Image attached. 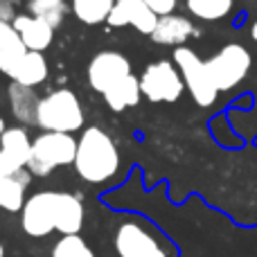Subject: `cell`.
I'll use <instances>...</instances> for the list:
<instances>
[{
	"mask_svg": "<svg viewBox=\"0 0 257 257\" xmlns=\"http://www.w3.org/2000/svg\"><path fill=\"white\" fill-rule=\"evenodd\" d=\"M7 106L12 117L16 120V124L21 126H36V108H39V95H36V88H30V86H23L18 81H9L7 86Z\"/></svg>",
	"mask_w": 257,
	"mask_h": 257,
	"instance_id": "obj_15",
	"label": "cell"
},
{
	"mask_svg": "<svg viewBox=\"0 0 257 257\" xmlns=\"http://www.w3.org/2000/svg\"><path fill=\"white\" fill-rule=\"evenodd\" d=\"M12 25L16 30V34L21 36L27 52H45L52 45L54 32H57L52 25H48L45 21L32 16V14H16Z\"/></svg>",
	"mask_w": 257,
	"mask_h": 257,
	"instance_id": "obj_13",
	"label": "cell"
},
{
	"mask_svg": "<svg viewBox=\"0 0 257 257\" xmlns=\"http://www.w3.org/2000/svg\"><path fill=\"white\" fill-rule=\"evenodd\" d=\"M205 68H208L214 88L219 93H228L248 77L253 68V57L241 43H228L205 61Z\"/></svg>",
	"mask_w": 257,
	"mask_h": 257,
	"instance_id": "obj_5",
	"label": "cell"
},
{
	"mask_svg": "<svg viewBox=\"0 0 257 257\" xmlns=\"http://www.w3.org/2000/svg\"><path fill=\"white\" fill-rule=\"evenodd\" d=\"M199 36V30L187 16L181 14H169V16H160L156 23V30L151 32L149 39L158 45H172V48H181L187 43V39Z\"/></svg>",
	"mask_w": 257,
	"mask_h": 257,
	"instance_id": "obj_14",
	"label": "cell"
},
{
	"mask_svg": "<svg viewBox=\"0 0 257 257\" xmlns=\"http://www.w3.org/2000/svg\"><path fill=\"white\" fill-rule=\"evenodd\" d=\"M106 23L111 27L131 25L133 30H138L140 34L151 36V32L156 30V23H158V16H156L142 0H115Z\"/></svg>",
	"mask_w": 257,
	"mask_h": 257,
	"instance_id": "obj_11",
	"label": "cell"
},
{
	"mask_svg": "<svg viewBox=\"0 0 257 257\" xmlns=\"http://www.w3.org/2000/svg\"><path fill=\"white\" fill-rule=\"evenodd\" d=\"M50 257H97L95 250L88 246V241L79 235H63L52 246Z\"/></svg>",
	"mask_w": 257,
	"mask_h": 257,
	"instance_id": "obj_23",
	"label": "cell"
},
{
	"mask_svg": "<svg viewBox=\"0 0 257 257\" xmlns=\"http://www.w3.org/2000/svg\"><path fill=\"white\" fill-rule=\"evenodd\" d=\"M138 79H140L142 97H147L154 104H174L185 93L181 72H178L176 63L169 59L149 63Z\"/></svg>",
	"mask_w": 257,
	"mask_h": 257,
	"instance_id": "obj_7",
	"label": "cell"
},
{
	"mask_svg": "<svg viewBox=\"0 0 257 257\" xmlns=\"http://www.w3.org/2000/svg\"><path fill=\"white\" fill-rule=\"evenodd\" d=\"M5 128H7V124H5V117H3V115H0V138H3Z\"/></svg>",
	"mask_w": 257,
	"mask_h": 257,
	"instance_id": "obj_27",
	"label": "cell"
},
{
	"mask_svg": "<svg viewBox=\"0 0 257 257\" xmlns=\"http://www.w3.org/2000/svg\"><path fill=\"white\" fill-rule=\"evenodd\" d=\"M172 61L176 63L178 72H181V77H183V84H185L187 93L192 95L196 106H201V108L214 106V102H217V97H219V90L214 88L212 79H210L203 59L192 48L181 45V48L174 50Z\"/></svg>",
	"mask_w": 257,
	"mask_h": 257,
	"instance_id": "obj_6",
	"label": "cell"
},
{
	"mask_svg": "<svg viewBox=\"0 0 257 257\" xmlns=\"http://www.w3.org/2000/svg\"><path fill=\"white\" fill-rule=\"evenodd\" d=\"M72 167L88 185L111 183L122 169V156L111 133L102 126H86L77 138V156Z\"/></svg>",
	"mask_w": 257,
	"mask_h": 257,
	"instance_id": "obj_1",
	"label": "cell"
},
{
	"mask_svg": "<svg viewBox=\"0 0 257 257\" xmlns=\"http://www.w3.org/2000/svg\"><path fill=\"white\" fill-rule=\"evenodd\" d=\"M187 12L199 21H221L235 7V0H185Z\"/></svg>",
	"mask_w": 257,
	"mask_h": 257,
	"instance_id": "obj_22",
	"label": "cell"
},
{
	"mask_svg": "<svg viewBox=\"0 0 257 257\" xmlns=\"http://www.w3.org/2000/svg\"><path fill=\"white\" fill-rule=\"evenodd\" d=\"M0 257H5V246H3V241H0Z\"/></svg>",
	"mask_w": 257,
	"mask_h": 257,
	"instance_id": "obj_28",
	"label": "cell"
},
{
	"mask_svg": "<svg viewBox=\"0 0 257 257\" xmlns=\"http://www.w3.org/2000/svg\"><path fill=\"white\" fill-rule=\"evenodd\" d=\"M115 257H178V246L140 214H122L111 232Z\"/></svg>",
	"mask_w": 257,
	"mask_h": 257,
	"instance_id": "obj_2",
	"label": "cell"
},
{
	"mask_svg": "<svg viewBox=\"0 0 257 257\" xmlns=\"http://www.w3.org/2000/svg\"><path fill=\"white\" fill-rule=\"evenodd\" d=\"M27 54V48L23 45L21 36L16 34L12 23H0V72L12 79L16 75L18 63Z\"/></svg>",
	"mask_w": 257,
	"mask_h": 257,
	"instance_id": "obj_17",
	"label": "cell"
},
{
	"mask_svg": "<svg viewBox=\"0 0 257 257\" xmlns=\"http://www.w3.org/2000/svg\"><path fill=\"white\" fill-rule=\"evenodd\" d=\"M30 183H32V174L27 169H18L12 176H0V210L21 212L27 201Z\"/></svg>",
	"mask_w": 257,
	"mask_h": 257,
	"instance_id": "obj_16",
	"label": "cell"
},
{
	"mask_svg": "<svg viewBox=\"0 0 257 257\" xmlns=\"http://www.w3.org/2000/svg\"><path fill=\"white\" fill-rule=\"evenodd\" d=\"M156 16H169V14H176L178 7V0H142Z\"/></svg>",
	"mask_w": 257,
	"mask_h": 257,
	"instance_id": "obj_24",
	"label": "cell"
},
{
	"mask_svg": "<svg viewBox=\"0 0 257 257\" xmlns=\"http://www.w3.org/2000/svg\"><path fill=\"white\" fill-rule=\"evenodd\" d=\"M102 97L113 113H122V111H126V108L138 106L142 99L140 79H138L136 75H128L122 81H117L113 88H108Z\"/></svg>",
	"mask_w": 257,
	"mask_h": 257,
	"instance_id": "obj_18",
	"label": "cell"
},
{
	"mask_svg": "<svg viewBox=\"0 0 257 257\" xmlns=\"http://www.w3.org/2000/svg\"><path fill=\"white\" fill-rule=\"evenodd\" d=\"M32 154V138L27 126H7L0 138V176H12L25 169Z\"/></svg>",
	"mask_w": 257,
	"mask_h": 257,
	"instance_id": "obj_10",
	"label": "cell"
},
{
	"mask_svg": "<svg viewBox=\"0 0 257 257\" xmlns=\"http://www.w3.org/2000/svg\"><path fill=\"white\" fill-rule=\"evenodd\" d=\"M12 3H14V5H18V3H21V0H12Z\"/></svg>",
	"mask_w": 257,
	"mask_h": 257,
	"instance_id": "obj_29",
	"label": "cell"
},
{
	"mask_svg": "<svg viewBox=\"0 0 257 257\" xmlns=\"http://www.w3.org/2000/svg\"><path fill=\"white\" fill-rule=\"evenodd\" d=\"M77 156V138L72 133L41 131L32 138V154L25 169L32 178H45L59 167H68L75 163Z\"/></svg>",
	"mask_w": 257,
	"mask_h": 257,
	"instance_id": "obj_4",
	"label": "cell"
},
{
	"mask_svg": "<svg viewBox=\"0 0 257 257\" xmlns=\"http://www.w3.org/2000/svg\"><path fill=\"white\" fill-rule=\"evenodd\" d=\"M50 77V63L45 59L43 52H27L23 57V61L18 63L16 75L12 77L14 81L30 88H39L41 84H45Z\"/></svg>",
	"mask_w": 257,
	"mask_h": 257,
	"instance_id": "obj_19",
	"label": "cell"
},
{
	"mask_svg": "<svg viewBox=\"0 0 257 257\" xmlns=\"http://www.w3.org/2000/svg\"><path fill=\"white\" fill-rule=\"evenodd\" d=\"M250 39H253L255 43H257V21L253 23V25H250Z\"/></svg>",
	"mask_w": 257,
	"mask_h": 257,
	"instance_id": "obj_26",
	"label": "cell"
},
{
	"mask_svg": "<svg viewBox=\"0 0 257 257\" xmlns=\"http://www.w3.org/2000/svg\"><path fill=\"white\" fill-rule=\"evenodd\" d=\"M86 221V208L79 194L57 192L54 194V232L59 235H79Z\"/></svg>",
	"mask_w": 257,
	"mask_h": 257,
	"instance_id": "obj_12",
	"label": "cell"
},
{
	"mask_svg": "<svg viewBox=\"0 0 257 257\" xmlns=\"http://www.w3.org/2000/svg\"><path fill=\"white\" fill-rule=\"evenodd\" d=\"M16 18V5L12 0H0V23H12Z\"/></svg>",
	"mask_w": 257,
	"mask_h": 257,
	"instance_id": "obj_25",
	"label": "cell"
},
{
	"mask_svg": "<svg viewBox=\"0 0 257 257\" xmlns=\"http://www.w3.org/2000/svg\"><path fill=\"white\" fill-rule=\"evenodd\" d=\"M86 113L81 99L70 88H54L39 99L36 108V126L41 131L72 133L84 131Z\"/></svg>",
	"mask_w": 257,
	"mask_h": 257,
	"instance_id": "obj_3",
	"label": "cell"
},
{
	"mask_svg": "<svg viewBox=\"0 0 257 257\" xmlns=\"http://www.w3.org/2000/svg\"><path fill=\"white\" fill-rule=\"evenodd\" d=\"M68 12H70V3L68 0H27V14L45 21L54 30L63 25Z\"/></svg>",
	"mask_w": 257,
	"mask_h": 257,
	"instance_id": "obj_21",
	"label": "cell"
},
{
	"mask_svg": "<svg viewBox=\"0 0 257 257\" xmlns=\"http://www.w3.org/2000/svg\"><path fill=\"white\" fill-rule=\"evenodd\" d=\"M54 194L52 190H41L27 196L21 210V228L32 239H43L54 232Z\"/></svg>",
	"mask_w": 257,
	"mask_h": 257,
	"instance_id": "obj_9",
	"label": "cell"
},
{
	"mask_svg": "<svg viewBox=\"0 0 257 257\" xmlns=\"http://www.w3.org/2000/svg\"><path fill=\"white\" fill-rule=\"evenodd\" d=\"M133 75L131 61L117 50H102L88 61L86 68V77H88V86L95 93L104 95L108 88L122 81L124 77Z\"/></svg>",
	"mask_w": 257,
	"mask_h": 257,
	"instance_id": "obj_8",
	"label": "cell"
},
{
	"mask_svg": "<svg viewBox=\"0 0 257 257\" xmlns=\"http://www.w3.org/2000/svg\"><path fill=\"white\" fill-rule=\"evenodd\" d=\"M115 0H70V9L77 21L84 25H99L106 23Z\"/></svg>",
	"mask_w": 257,
	"mask_h": 257,
	"instance_id": "obj_20",
	"label": "cell"
}]
</instances>
